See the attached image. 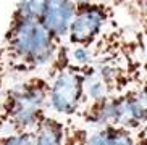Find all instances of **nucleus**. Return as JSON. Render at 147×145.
<instances>
[{"label": "nucleus", "instance_id": "9", "mask_svg": "<svg viewBox=\"0 0 147 145\" xmlns=\"http://www.w3.org/2000/svg\"><path fill=\"white\" fill-rule=\"evenodd\" d=\"M42 2L44 0H18L11 13V18L24 19V21H39Z\"/></svg>", "mask_w": 147, "mask_h": 145}, {"label": "nucleus", "instance_id": "6", "mask_svg": "<svg viewBox=\"0 0 147 145\" xmlns=\"http://www.w3.org/2000/svg\"><path fill=\"white\" fill-rule=\"evenodd\" d=\"M74 10H76L74 0H44L42 2L39 23L60 45L66 40Z\"/></svg>", "mask_w": 147, "mask_h": 145}, {"label": "nucleus", "instance_id": "4", "mask_svg": "<svg viewBox=\"0 0 147 145\" xmlns=\"http://www.w3.org/2000/svg\"><path fill=\"white\" fill-rule=\"evenodd\" d=\"M44 76L49 84V111L61 119L76 116L84 102V69L66 63L57 50Z\"/></svg>", "mask_w": 147, "mask_h": 145}, {"label": "nucleus", "instance_id": "11", "mask_svg": "<svg viewBox=\"0 0 147 145\" xmlns=\"http://www.w3.org/2000/svg\"><path fill=\"white\" fill-rule=\"evenodd\" d=\"M74 3L76 5H82V3H110V5H113L112 3V0H74ZM115 7V5H113ZM117 8V7H115Z\"/></svg>", "mask_w": 147, "mask_h": 145}, {"label": "nucleus", "instance_id": "2", "mask_svg": "<svg viewBox=\"0 0 147 145\" xmlns=\"http://www.w3.org/2000/svg\"><path fill=\"white\" fill-rule=\"evenodd\" d=\"M47 113V79L31 74L5 90L0 98V134L31 132Z\"/></svg>", "mask_w": 147, "mask_h": 145}, {"label": "nucleus", "instance_id": "10", "mask_svg": "<svg viewBox=\"0 0 147 145\" xmlns=\"http://www.w3.org/2000/svg\"><path fill=\"white\" fill-rule=\"evenodd\" d=\"M0 145H32V132L0 134Z\"/></svg>", "mask_w": 147, "mask_h": 145}, {"label": "nucleus", "instance_id": "1", "mask_svg": "<svg viewBox=\"0 0 147 145\" xmlns=\"http://www.w3.org/2000/svg\"><path fill=\"white\" fill-rule=\"evenodd\" d=\"M60 44L39 21L10 18L8 29L0 44V82L11 76L32 74L49 68Z\"/></svg>", "mask_w": 147, "mask_h": 145}, {"label": "nucleus", "instance_id": "7", "mask_svg": "<svg viewBox=\"0 0 147 145\" xmlns=\"http://www.w3.org/2000/svg\"><path fill=\"white\" fill-rule=\"evenodd\" d=\"M84 145H146V129L131 131L120 126L97 128L87 134Z\"/></svg>", "mask_w": 147, "mask_h": 145}, {"label": "nucleus", "instance_id": "8", "mask_svg": "<svg viewBox=\"0 0 147 145\" xmlns=\"http://www.w3.org/2000/svg\"><path fill=\"white\" fill-rule=\"evenodd\" d=\"M31 132H32V145H65L68 121L47 113Z\"/></svg>", "mask_w": 147, "mask_h": 145}, {"label": "nucleus", "instance_id": "5", "mask_svg": "<svg viewBox=\"0 0 147 145\" xmlns=\"http://www.w3.org/2000/svg\"><path fill=\"white\" fill-rule=\"evenodd\" d=\"M115 21V7L110 3L76 5L65 42L69 45H89L113 29L117 26Z\"/></svg>", "mask_w": 147, "mask_h": 145}, {"label": "nucleus", "instance_id": "3", "mask_svg": "<svg viewBox=\"0 0 147 145\" xmlns=\"http://www.w3.org/2000/svg\"><path fill=\"white\" fill-rule=\"evenodd\" d=\"M76 118L94 129L120 126L131 131H144L147 123L146 82L131 85L121 94L84 103Z\"/></svg>", "mask_w": 147, "mask_h": 145}]
</instances>
